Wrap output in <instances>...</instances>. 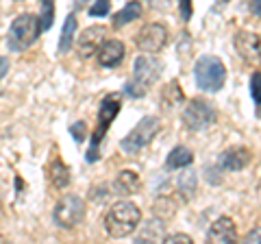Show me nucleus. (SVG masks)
<instances>
[{
	"mask_svg": "<svg viewBox=\"0 0 261 244\" xmlns=\"http://www.w3.org/2000/svg\"><path fill=\"white\" fill-rule=\"evenodd\" d=\"M142 221V211L137 205H133L130 201H120L113 203V207H109L107 216H105V229L111 238H126L130 235L137 225Z\"/></svg>",
	"mask_w": 261,
	"mask_h": 244,
	"instance_id": "nucleus-1",
	"label": "nucleus"
},
{
	"mask_svg": "<svg viewBox=\"0 0 261 244\" xmlns=\"http://www.w3.org/2000/svg\"><path fill=\"white\" fill-rule=\"evenodd\" d=\"M194 77H196V85H198L202 92H220L226 81V68L224 63L214 55H205L196 61L194 68Z\"/></svg>",
	"mask_w": 261,
	"mask_h": 244,
	"instance_id": "nucleus-2",
	"label": "nucleus"
},
{
	"mask_svg": "<svg viewBox=\"0 0 261 244\" xmlns=\"http://www.w3.org/2000/svg\"><path fill=\"white\" fill-rule=\"evenodd\" d=\"M161 75V63L150 55H142L135 59V68H133V79L126 83V94L140 99L148 92V87L159 79Z\"/></svg>",
	"mask_w": 261,
	"mask_h": 244,
	"instance_id": "nucleus-3",
	"label": "nucleus"
},
{
	"mask_svg": "<svg viewBox=\"0 0 261 244\" xmlns=\"http://www.w3.org/2000/svg\"><path fill=\"white\" fill-rule=\"evenodd\" d=\"M120 107H122L120 94H109V96H105V101L100 103V109H98V127H96L94 135H92V146H89V151H87V161H89V164L98 159V146H100L102 137L107 135L111 122L116 120Z\"/></svg>",
	"mask_w": 261,
	"mask_h": 244,
	"instance_id": "nucleus-4",
	"label": "nucleus"
},
{
	"mask_svg": "<svg viewBox=\"0 0 261 244\" xmlns=\"http://www.w3.org/2000/svg\"><path fill=\"white\" fill-rule=\"evenodd\" d=\"M42 33V22H39L37 15L33 13H22L18 15L13 22H11V29H9V48L15 53L29 48L35 39Z\"/></svg>",
	"mask_w": 261,
	"mask_h": 244,
	"instance_id": "nucleus-5",
	"label": "nucleus"
},
{
	"mask_svg": "<svg viewBox=\"0 0 261 244\" xmlns=\"http://www.w3.org/2000/svg\"><path fill=\"white\" fill-rule=\"evenodd\" d=\"M218 120V111L214 109V105L202 99H194L185 105L183 109V125L190 131H205L214 122Z\"/></svg>",
	"mask_w": 261,
	"mask_h": 244,
	"instance_id": "nucleus-6",
	"label": "nucleus"
},
{
	"mask_svg": "<svg viewBox=\"0 0 261 244\" xmlns=\"http://www.w3.org/2000/svg\"><path fill=\"white\" fill-rule=\"evenodd\" d=\"M159 129H161V122L159 118H154V116H146L140 120V125H137L133 131H130L124 140H122V151L128 153V155H135V153H140L144 146H148L152 142V137L159 133Z\"/></svg>",
	"mask_w": 261,
	"mask_h": 244,
	"instance_id": "nucleus-7",
	"label": "nucleus"
},
{
	"mask_svg": "<svg viewBox=\"0 0 261 244\" xmlns=\"http://www.w3.org/2000/svg\"><path fill=\"white\" fill-rule=\"evenodd\" d=\"M85 218V201L76 194L63 197L55 207V223L61 229H74V227Z\"/></svg>",
	"mask_w": 261,
	"mask_h": 244,
	"instance_id": "nucleus-8",
	"label": "nucleus"
},
{
	"mask_svg": "<svg viewBox=\"0 0 261 244\" xmlns=\"http://www.w3.org/2000/svg\"><path fill=\"white\" fill-rule=\"evenodd\" d=\"M235 48H238V53L246 63L261 68V35L259 33L242 31V33L235 35Z\"/></svg>",
	"mask_w": 261,
	"mask_h": 244,
	"instance_id": "nucleus-9",
	"label": "nucleus"
},
{
	"mask_svg": "<svg viewBox=\"0 0 261 244\" xmlns=\"http://www.w3.org/2000/svg\"><path fill=\"white\" fill-rule=\"evenodd\" d=\"M168 44V31L163 24H146V27L140 31V35H137V46H140V51L144 53H159L163 46Z\"/></svg>",
	"mask_w": 261,
	"mask_h": 244,
	"instance_id": "nucleus-10",
	"label": "nucleus"
},
{
	"mask_svg": "<svg viewBox=\"0 0 261 244\" xmlns=\"http://www.w3.org/2000/svg\"><path fill=\"white\" fill-rule=\"evenodd\" d=\"M105 33H107V29L105 27H89L85 29L83 33L79 35V55L83 57V59H89V57H94L98 53V48L102 46L105 42Z\"/></svg>",
	"mask_w": 261,
	"mask_h": 244,
	"instance_id": "nucleus-11",
	"label": "nucleus"
},
{
	"mask_svg": "<svg viewBox=\"0 0 261 244\" xmlns=\"http://www.w3.org/2000/svg\"><path fill=\"white\" fill-rule=\"evenodd\" d=\"M207 240L214 244H228L238 240V229H235V223L228 216H222L209 227Z\"/></svg>",
	"mask_w": 261,
	"mask_h": 244,
	"instance_id": "nucleus-12",
	"label": "nucleus"
},
{
	"mask_svg": "<svg viewBox=\"0 0 261 244\" xmlns=\"http://www.w3.org/2000/svg\"><path fill=\"white\" fill-rule=\"evenodd\" d=\"M220 168L228 170V173H238V170H244L250 164V151L244 149V146H235V149H228L220 155Z\"/></svg>",
	"mask_w": 261,
	"mask_h": 244,
	"instance_id": "nucleus-13",
	"label": "nucleus"
},
{
	"mask_svg": "<svg viewBox=\"0 0 261 244\" xmlns=\"http://www.w3.org/2000/svg\"><path fill=\"white\" fill-rule=\"evenodd\" d=\"M122 59H124V44L120 39L102 42V46L98 48V63L102 68H116L118 63H122Z\"/></svg>",
	"mask_w": 261,
	"mask_h": 244,
	"instance_id": "nucleus-14",
	"label": "nucleus"
},
{
	"mask_svg": "<svg viewBox=\"0 0 261 244\" xmlns=\"http://www.w3.org/2000/svg\"><path fill=\"white\" fill-rule=\"evenodd\" d=\"M113 194H118V197H130V194H137L142 188V181L137 173L133 170H122V173L113 179Z\"/></svg>",
	"mask_w": 261,
	"mask_h": 244,
	"instance_id": "nucleus-15",
	"label": "nucleus"
},
{
	"mask_svg": "<svg viewBox=\"0 0 261 244\" xmlns=\"http://www.w3.org/2000/svg\"><path fill=\"white\" fill-rule=\"evenodd\" d=\"M48 179H50V183L55 185L57 190L68 188V183H70V170H68V166H65L61 159H55L53 164L48 166Z\"/></svg>",
	"mask_w": 261,
	"mask_h": 244,
	"instance_id": "nucleus-16",
	"label": "nucleus"
},
{
	"mask_svg": "<svg viewBox=\"0 0 261 244\" xmlns=\"http://www.w3.org/2000/svg\"><path fill=\"white\" fill-rule=\"evenodd\" d=\"M192 161H194L192 151L185 149V146H176V149L170 153L168 159H166V168H168V170H178V168L190 166Z\"/></svg>",
	"mask_w": 261,
	"mask_h": 244,
	"instance_id": "nucleus-17",
	"label": "nucleus"
},
{
	"mask_svg": "<svg viewBox=\"0 0 261 244\" xmlns=\"http://www.w3.org/2000/svg\"><path fill=\"white\" fill-rule=\"evenodd\" d=\"M140 15H142V3H140V0H133V3H128L122 11H118L116 15H113V27H116V29L124 27V24L137 20Z\"/></svg>",
	"mask_w": 261,
	"mask_h": 244,
	"instance_id": "nucleus-18",
	"label": "nucleus"
},
{
	"mask_svg": "<svg viewBox=\"0 0 261 244\" xmlns=\"http://www.w3.org/2000/svg\"><path fill=\"white\" fill-rule=\"evenodd\" d=\"M74 33H76V18L68 15L61 29V39H59V53H70L72 44H74Z\"/></svg>",
	"mask_w": 261,
	"mask_h": 244,
	"instance_id": "nucleus-19",
	"label": "nucleus"
},
{
	"mask_svg": "<svg viewBox=\"0 0 261 244\" xmlns=\"http://www.w3.org/2000/svg\"><path fill=\"white\" fill-rule=\"evenodd\" d=\"M152 211L159 221H168V218H172L176 214V205H174V201H170V199H159V201H154Z\"/></svg>",
	"mask_w": 261,
	"mask_h": 244,
	"instance_id": "nucleus-20",
	"label": "nucleus"
},
{
	"mask_svg": "<svg viewBox=\"0 0 261 244\" xmlns=\"http://www.w3.org/2000/svg\"><path fill=\"white\" fill-rule=\"evenodd\" d=\"M163 221H157V223H150L152 227H146L144 229V233L137 238V244H142V242H146V240H150V242H161L166 235H163V225H161Z\"/></svg>",
	"mask_w": 261,
	"mask_h": 244,
	"instance_id": "nucleus-21",
	"label": "nucleus"
},
{
	"mask_svg": "<svg viewBox=\"0 0 261 244\" xmlns=\"http://www.w3.org/2000/svg\"><path fill=\"white\" fill-rule=\"evenodd\" d=\"M39 5H42V15H39L42 31H48L55 20V0H39Z\"/></svg>",
	"mask_w": 261,
	"mask_h": 244,
	"instance_id": "nucleus-22",
	"label": "nucleus"
},
{
	"mask_svg": "<svg viewBox=\"0 0 261 244\" xmlns=\"http://www.w3.org/2000/svg\"><path fill=\"white\" fill-rule=\"evenodd\" d=\"M166 103H168V107H174L176 103H183V92L178 89L176 83H170L163 89V105Z\"/></svg>",
	"mask_w": 261,
	"mask_h": 244,
	"instance_id": "nucleus-23",
	"label": "nucleus"
},
{
	"mask_svg": "<svg viewBox=\"0 0 261 244\" xmlns=\"http://www.w3.org/2000/svg\"><path fill=\"white\" fill-rule=\"evenodd\" d=\"M250 94L257 105V113L261 116V72H255V75L250 77Z\"/></svg>",
	"mask_w": 261,
	"mask_h": 244,
	"instance_id": "nucleus-24",
	"label": "nucleus"
},
{
	"mask_svg": "<svg viewBox=\"0 0 261 244\" xmlns=\"http://www.w3.org/2000/svg\"><path fill=\"white\" fill-rule=\"evenodd\" d=\"M109 7H111V0H96L94 7L89 9V15H94V18H102V15H109Z\"/></svg>",
	"mask_w": 261,
	"mask_h": 244,
	"instance_id": "nucleus-25",
	"label": "nucleus"
},
{
	"mask_svg": "<svg viewBox=\"0 0 261 244\" xmlns=\"http://www.w3.org/2000/svg\"><path fill=\"white\" fill-rule=\"evenodd\" d=\"M85 131H87L85 122H76V125L70 127V133H72V137H74V142H79V144L85 140Z\"/></svg>",
	"mask_w": 261,
	"mask_h": 244,
	"instance_id": "nucleus-26",
	"label": "nucleus"
},
{
	"mask_svg": "<svg viewBox=\"0 0 261 244\" xmlns=\"http://www.w3.org/2000/svg\"><path fill=\"white\" fill-rule=\"evenodd\" d=\"M166 240L168 244H192V238L190 235H185V233H174V235H166Z\"/></svg>",
	"mask_w": 261,
	"mask_h": 244,
	"instance_id": "nucleus-27",
	"label": "nucleus"
},
{
	"mask_svg": "<svg viewBox=\"0 0 261 244\" xmlns=\"http://www.w3.org/2000/svg\"><path fill=\"white\" fill-rule=\"evenodd\" d=\"M181 3V18L187 22L192 18V0H178Z\"/></svg>",
	"mask_w": 261,
	"mask_h": 244,
	"instance_id": "nucleus-28",
	"label": "nucleus"
},
{
	"mask_svg": "<svg viewBox=\"0 0 261 244\" xmlns=\"http://www.w3.org/2000/svg\"><path fill=\"white\" fill-rule=\"evenodd\" d=\"M244 242H248V244H252V242H261V227H257V229H252L246 238H244Z\"/></svg>",
	"mask_w": 261,
	"mask_h": 244,
	"instance_id": "nucleus-29",
	"label": "nucleus"
},
{
	"mask_svg": "<svg viewBox=\"0 0 261 244\" xmlns=\"http://www.w3.org/2000/svg\"><path fill=\"white\" fill-rule=\"evenodd\" d=\"M150 7L163 11V9H168V7H170V0H150Z\"/></svg>",
	"mask_w": 261,
	"mask_h": 244,
	"instance_id": "nucleus-30",
	"label": "nucleus"
},
{
	"mask_svg": "<svg viewBox=\"0 0 261 244\" xmlns=\"http://www.w3.org/2000/svg\"><path fill=\"white\" fill-rule=\"evenodd\" d=\"M250 11H252V15L261 18V0H252V3H250Z\"/></svg>",
	"mask_w": 261,
	"mask_h": 244,
	"instance_id": "nucleus-31",
	"label": "nucleus"
},
{
	"mask_svg": "<svg viewBox=\"0 0 261 244\" xmlns=\"http://www.w3.org/2000/svg\"><path fill=\"white\" fill-rule=\"evenodd\" d=\"M7 70H9V59H7V57H0V79L7 75Z\"/></svg>",
	"mask_w": 261,
	"mask_h": 244,
	"instance_id": "nucleus-32",
	"label": "nucleus"
},
{
	"mask_svg": "<svg viewBox=\"0 0 261 244\" xmlns=\"http://www.w3.org/2000/svg\"><path fill=\"white\" fill-rule=\"evenodd\" d=\"M18 3H22V0H18Z\"/></svg>",
	"mask_w": 261,
	"mask_h": 244,
	"instance_id": "nucleus-33",
	"label": "nucleus"
}]
</instances>
